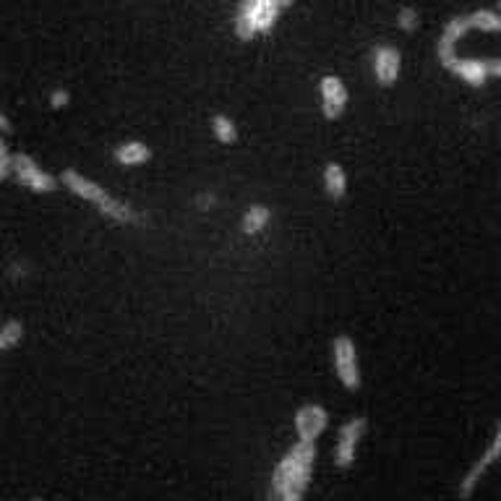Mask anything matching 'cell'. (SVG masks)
Returning a JSON list of instances; mask_svg holds the SVG:
<instances>
[{"label":"cell","instance_id":"6da1fadb","mask_svg":"<svg viewBox=\"0 0 501 501\" xmlns=\"http://www.w3.org/2000/svg\"><path fill=\"white\" fill-rule=\"evenodd\" d=\"M316 465V444L295 442L272 470V496L274 501H301L311 484Z\"/></svg>","mask_w":501,"mask_h":501},{"label":"cell","instance_id":"7a4b0ae2","mask_svg":"<svg viewBox=\"0 0 501 501\" xmlns=\"http://www.w3.org/2000/svg\"><path fill=\"white\" fill-rule=\"evenodd\" d=\"M58 183L76 198L91 204L100 215L108 217L110 222H115V225L131 228V225H139V222H142V215H139L131 204H125V201H121L118 197H112L105 186H100V183L91 180L90 176L79 173L76 167H66V170L58 176Z\"/></svg>","mask_w":501,"mask_h":501},{"label":"cell","instance_id":"3957f363","mask_svg":"<svg viewBox=\"0 0 501 501\" xmlns=\"http://www.w3.org/2000/svg\"><path fill=\"white\" fill-rule=\"evenodd\" d=\"M290 5L293 0H243L235 18V35L240 39L267 35Z\"/></svg>","mask_w":501,"mask_h":501},{"label":"cell","instance_id":"277c9868","mask_svg":"<svg viewBox=\"0 0 501 501\" xmlns=\"http://www.w3.org/2000/svg\"><path fill=\"white\" fill-rule=\"evenodd\" d=\"M329 350H332V368H335L337 381L347 392H358L363 387V371H360V356L356 340L350 335H337L329 345Z\"/></svg>","mask_w":501,"mask_h":501},{"label":"cell","instance_id":"5b68a950","mask_svg":"<svg viewBox=\"0 0 501 501\" xmlns=\"http://www.w3.org/2000/svg\"><path fill=\"white\" fill-rule=\"evenodd\" d=\"M11 178L16 180L18 186H24L27 191H32V194H55L58 188H60V183H58V176L53 173H48L35 157H29V155H24V152H16L14 157H11Z\"/></svg>","mask_w":501,"mask_h":501},{"label":"cell","instance_id":"8992f818","mask_svg":"<svg viewBox=\"0 0 501 501\" xmlns=\"http://www.w3.org/2000/svg\"><path fill=\"white\" fill-rule=\"evenodd\" d=\"M368 431V421L363 415L350 418L347 423H342L340 433H337V444H335V467L340 470H350L356 465L358 457V447Z\"/></svg>","mask_w":501,"mask_h":501},{"label":"cell","instance_id":"52a82bcc","mask_svg":"<svg viewBox=\"0 0 501 501\" xmlns=\"http://www.w3.org/2000/svg\"><path fill=\"white\" fill-rule=\"evenodd\" d=\"M452 76L463 79L467 87L478 90V87H485L488 79H496L501 76V60L499 58H488V60H478V58H454L452 66L447 69Z\"/></svg>","mask_w":501,"mask_h":501},{"label":"cell","instance_id":"ba28073f","mask_svg":"<svg viewBox=\"0 0 501 501\" xmlns=\"http://www.w3.org/2000/svg\"><path fill=\"white\" fill-rule=\"evenodd\" d=\"M371 73L381 90H392L402 73V53L394 45H376L371 50Z\"/></svg>","mask_w":501,"mask_h":501},{"label":"cell","instance_id":"9c48e42d","mask_svg":"<svg viewBox=\"0 0 501 501\" xmlns=\"http://www.w3.org/2000/svg\"><path fill=\"white\" fill-rule=\"evenodd\" d=\"M499 452H501V431L494 433V439H491V444L485 447V452L473 463V467L467 470L465 475H463V481L457 484V496L460 501H467L475 491H478V485L485 478V473L491 470V465L499 460Z\"/></svg>","mask_w":501,"mask_h":501},{"label":"cell","instance_id":"30bf717a","mask_svg":"<svg viewBox=\"0 0 501 501\" xmlns=\"http://www.w3.org/2000/svg\"><path fill=\"white\" fill-rule=\"evenodd\" d=\"M319 100H322V112L326 121H340L350 102V91L345 87L340 76L326 73L319 79Z\"/></svg>","mask_w":501,"mask_h":501},{"label":"cell","instance_id":"8fae6325","mask_svg":"<svg viewBox=\"0 0 501 501\" xmlns=\"http://www.w3.org/2000/svg\"><path fill=\"white\" fill-rule=\"evenodd\" d=\"M293 426H295V436L298 442H319L326 426H329V412L319 402H308L304 408H298L295 418H293Z\"/></svg>","mask_w":501,"mask_h":501},{"label":"cell","instance_id":"7c38bea8","mask_svg":"<svg viewBox=\"0 0 501 501\" xmlns=\"http://www.w3.org/2000/svg\"><path fill=\"white\" fill-rule=\"evenodd\" d=\"M470 29H473V27H470L467 14L465 16L449 18L447 24H444L442 35H439V42H436V58H439V63H442L444 69H449L452 60L457 58V42H460Z\"/></svg>","mask_w":501,"mask_h":501},{"label":"cell","instance_id":"4fadbf2b","mask_svg":"<svg viewBox=\"0 0 501 501\" xmlns=\"http://www.w3.org/2000/svg\"><path fill=\"white\" fill-rule=\"evenodd\" d=\"M112 160L118 162L121 167H142V165L152 160V149H149V144L136 142V139L121 142L112 149Z\"/></svg>","mask_w":501,"mask_h":501},{"label":"cell","instance_id":"5bb4252c","mask_svg":"<svg viewBox=\"0 0 501 501\" xmlns=\"http://www.w3.org/2000/svg\"><path fill=\"white\" fill-rule=\"evenodd\" d=\"M322 186L326 198H332V201H342V198L347 197V173H345V167H342L340 162L332 160L324 165Z\"/></svg>","mask_w":501,"mask_h":501},{"label":"cell","instance_id":"9a60e30c","mask_svg":"<svg viewBox=\"0 0 501 501\" xmlns=\"http://www.w3.org/2000/svg\"><path fill=\"white\" fill-rule=\"evenodd\" d=\"M269 222H272V209L267 204H250L240 217V230L243 235H259L267 230Z\"/></svg>","mask_w":501,"mask_h":501},{"label":"cell","instance_id":"2e32d148","mask_svg":"<svg viewBox=\"0 0 501 501\" xmlns=\"http://www.w3.org/2000/svg\"><path fill=\"white\" fill-rule=\"evenodd\" d=\"M209 131H212V136H215L217 142L225 144V146H233L240 139V131H238V125L230 115H225V112H217L212 115V121H209Z\"/></svg>","mask_w":501,"mask_h":501},{"label":"cell","instance_id":"e0dca14e","mask_svg":"<svg viewBox=\"0 0 501 501\" xmlns=\"http://www.w3.org/2000/svg\"><path fill=\"white\" fill-rule=\"evenodd\" d=\"M470 18V27L473 29H481V32H499L501 27V16L496 11H491V8H481V11H473V14H467Z\"/></svg>","mask_w":501,"mask_h":501},{"label":"cell","instance_id":"ac0fdd59","mask_svg":"<svg viewBox=\"0 0 501 501\" xmlns=\"http://www.w3.org/2000/svg\"><path fill=\"white\" fill-rule=\"evenodd\" d=\"M21 340H24V324L18 319H8L0 326V353L14 350Z\"/></svg>","mask_w":501,"mask_h":501},{"label":"cell","instance_id":"d6986e66","mask_svg":"<svg viewBox=\"0 0 501 501\" xmlns=\"http://www.w3.org/2000/svg\"><path fill=\"white\" fill-rule=\"evenodd\" d=\"M397 29H402V32H415L418 27H421V16H418V11L412 8V5H402L400 11H397Z\"/></svg>","mask_w":501,"mask_h":501},{"label":"cell","instance_id":"ffe728a7","mask_svg":"<svg viewBox=\"0 0 501 501\" xmlns=\"http://www.w3.org/2000/svg\"><path fill=\"white\" fill-rule=\"evenodd\" d=\"M11 157H14V152L8 149L5 133H0V180L11 178Z\"/></svg>","mask_w":501,"mask_h":501},{"label":"cell","instance_id":"44dd1931","mask_svg":"<svg viewBox=\"0 0 501 501\" xmlns=\"http://www.w3.org/2000/svg\"><path fill=\"white\" fill-rule=\"evenodd\" d=\"M50 110H55V112H60V110H66L69 105H71V91L63 90V87H58V90L50 91Z\"/></svg>","mask_w":501,"mask_h":501},{"label":"cell","instance_id":"7402d4cb","mask_svg":"<svg viewBox=\"0 0 501 501\" xmlns=\"http://www.w3.org/2000/svg\"><path fill=\"white\" fill-rule=\"evenodd\" d=\"M0 133H5V136L11 133V118L5 115V110L3 108H0Z\"/></svg>","mask_w":501,"mask_h":501},{"label":"cell","instance_id":"603a6c76","mask_svg":"<svg viewBox=\"0 0 501 501\" xmlns=\"http://www.w3.org/2000/svg\"><path fill=\"white\" fill-rule=\"evenodd\" d=\"M32 501H42V499H32Z\"/></svg>","mask_w":501,"mask_h":501},{"label":"cell","instance_id":"cb8c5ba5","mask_svg":"<svg viewBox=\"0 0 501 501\" xmlns=\"http://www.w3.org/2000/svg\"><path fill=\"white\" fill-rule=\"evenodd\" d=\"M301 501H304V499H301Z\"/></svg>","mask_w":501,"mask_h":501}]
</instances>
